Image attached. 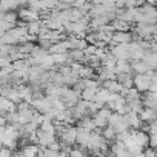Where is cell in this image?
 <instances>
[{
	"label": "cell",
	"instance_id": "30bf717a",
	"mask_svg": "<svg viewBox=\"0 0 157 157\" xmlns=\"http://www.w3.org/2000/svg\"><path fill=\"white\" fill-rule=\"evenodd\" d=\"M131 66H132V72L134 75H139V74H148L149 71H152L146 62L143 60H131Z\"/></svg>",
	"mask_w": 157,
	"mask_h": 157
},
{
	"label": "cell",
	"instance_id": "d6a6232c",
	"mask_svg": "<svg viewBox=\"0 0 157 157\" xmlns=\"http://www.w3.org/2000/svg\"><path fill=\"white\" fill-rule=\"evenodd\" d=\"M14 152L16 151H13V149H10V148H2V157H14Z\"/></svg>",
	"mask_w": 157,
	"mask_h": 157
},
{
	"label": "cell",
	"instance_id": "8fae6325",
	"mask_svg": "<svg viewBox=\"0 0 157 157\" xmlns=\"http://www.w3.org/2000/svg\"><path fill=\"white\" fill-rule=\"evenodd\" d=\"M143 123H152L157 120V109L154 108H143V111L139 114Z\"/></svg>",
	"mask_w": 157,
	"mask_h": 157
},
{
	"label": "cell",
	"instance_id": "4dcf8cb0",
	"mask_svg": "<svg viewBox=\"0 0 157 157\" xmlns=\"http://www.w3.org/2000/svg\"><path fill=\"white\" fill-rule=\"evenodd\" d=\"M86 3H88L86 0H77V2H72V8H77V10H83Z\"/></svg>",
	"mask_w": 157,
	"mask_h": 157
},
{
	"label": "cell",
	"instance_id": "6da1fadb",
	"mask_svg": "<svg viewBox=\"0 0 157 157\" xmlns=\"http://www.w3.org/2000/svg\"><path fill=\"white\" fill-rule=\"evenodd\" d=\"M77 136H78V128L74 125V126H66L57 137L63 145L74 146V145H77Z\"/></svg>",
	"mask_w": 157,
	"mask_h": 157
},
{
	"label": "cell",
	"instance_id": "9c48e42d",
	"mask_svg": "<svg viewBox=\"0 0 157 157\" xmlns=\"http://www.w3.org/2000/svg\"><path fill=\"white\" fill-rule=\"evenodd\" d=\"M125 120H126V123L129 125L131 129H142V126H143V122H142V119L137 113H128L125 116Z\"/></svg>",
	"mask_w": 157,
	"mask_h": 157
},
{
	"label": "cell",
	"instance_id": "5bb4252c",
	"mask_svg": "<svg viewBox=\"0 0 157 157\" xmlns=\"http://www.w3.org/2000/svg\"><path fill=\"white\" fill-rule=\"evenodd\" d=\"M25 157H39V154L42 152V148L39 145H34V143H28L22 148Z\"/></svg>",
	"mask_w": 157,
	"mask_h": 157
},
{
	"label": "cell",
	"instance_id": "d6986e66",
	"mask_svg": "<svg viewBox=\"0 0 157 157\" xmlns=\"http://www.w3.org/2000/svg\"><path fill=\"white\" fill-rule=\"evenodd\" d=\"M143 108H145V105H143V100H142V99L128 102V109H129V113H137V114H140V113L143 111Z\"/></svg>",
	"mask_w": 157,
	"mask_h": 157
},
{
	"label": "cell",
	"instance_id": "ac0fdd59",
	"mask_svg": "<svg viewBox=\"0 0 157 157\" xmlns=\"http://www.w3.org/2000/svg\"><path fill=\"white\" fill-rule=\"evenodd\" d=\"M102 136L105 137V140L106 142H109V143H113V142H116V139H117V131L113 128V126H106L105 129H102Z\"/></svg>",
	"mask_w": 157,
	"mask_h": 157
},
{
	"label": "cell",
	"instance_id": "44dd1931",
	"mask_svg": "<svg viewBox=\"0 0 157 157\" xmlns=\"http://www.w3.org/2000/svg\"><path fill=\"white\" fill-rule=\"evenodd\" d=\"M143 62H146L148 66H149L152 71H157V52H146Z\"/></svg>",
	"mask_w": 157,
	"mask_h": 157
},
{
	"label": "cell",
	"instance_id": "9a60e30c",
	"mask_svg": "<svg viewBox=\"0 0 157 157\" xmlns=\"http://www.w3.org/2000/svg\"><path fill=\"white\" fill-rule=\"evenodd\" d=\"M0 22H8V23L17 25L20 22L19 11H14V13H0Z\"/></svg>",
	"mask_w": 157,
	"mask_h": 157
},
{
	"label": "cell",
	"instance_id": "e575fe53",
	"mask_svg": "<svg viewBox=\"0 0 157 157\" xmlns=\"http://www.w3.org/2000/svg\"><path fill=\"white\" fill-rule=\"evenodd\" d=\"M17 106H19V111H25V109L33 108V106H31V103H28V102H20Z\"/></svg>",
	"mask_w": 157,
	"mask_h": 157
},
{
	"label": "cell",
	"instance_id": "5b68a950",
	"mask_svg": "<svg viewBox=\"0 0 157 157\" xmlns=\"http://www.w3.org/2000/svg\"><path fill=\"white\" fill-rule=\"evenodd\" d=\"M17 111H19L17 103H14L8 97H0V114H13Z\"/></svg>",
	"mask_w": 157,
	"mask_h": 157
},
{
	"label": "cell",
	"instance_id": "e0dca14e",
	"mask_svg": "<svg viewBox=\"0 0 157 157\" xmlns=\"http://www.w3.org/2000/svg\"><path fill=\"white\" fill-rule=\"evenodd\" d=\"M54 57V62L57 66H63V65H71L72 59L69 56V52H65V54H52Z\"/></svg>",
	"mask_w": 157,
	"mask_h": 157
},
{
	"label": "cell",
	"instance_id": "f546056e",
	"mask_svg": "<svg viewBox=\"0 0 157 157\" xmlns=\"http://www.w3.org/2000/svg\"><path fill=\"white\" fill-rule=\"evenodd\" d=\"M13 65V59L11 57H0V66L2 68H8Z\"/></svg>",
	"mask_w": 157,
	"mask_h": 157
},
{
	"label": "cell",
	"instance_id": "f1b7e54d",
	"mask_svg": "<svg viewBox=\"0 0 157 157\" xmlns=\"http://www.w3.org/2000/svg\"><path fill=\"white\" fill-rule=\"evenodd\" d=\"M59 72L63 77H69V75H72V68H71V65H63V66H59Z\"/></svg>",
	"mask_w": 157,
	"mask_h": 157
},
{
	"label": "cell",
	"instance_id": "7402d4cb",
	"mask_svg": "<svg viewBox=\"0 0 157 157\" xmlns=\"http://www.w3.org/2000/svg\"><path fill=\"white\" fill-rule=\"evenodd\" d=\"M97 91L99 90H83L82 94H80V99L82 100H86V102H96V96H97Z\"/></svg>",
	"mask_w": 157,
	"mask_h": 157
},
{
	"label": "cell",
	"instance_id": "4316f807",
	"mask_svg": "<svg viewBox=\"0 0 157 157\" xmlns=\"http://www.w3.org/2000/svg\"><path fill=\"white\" fill-rule=\"evenodd\" d=\"M93 120H94V123H96V126H97V129H105L106 126H108V120H105L103 117H100V116H93Z\"/></svg>",
	"mask_w": 157,
	"mask_h": 157
},
{
	"label": "cell",
	"instance_id": "cb8c5ba5",
	"mask_svg": "<svg viewBox=\"0 0 157 157\" xmlns=\"http://www.w3.org/2000/svg\"><path fill=\"white\" fill-rule=\"evenodd\" d=\"M125 99L128 100V102H132V100H137V99H142V96L143 94H140L136 88H129V90H126L125 91Z\"/></svg>",
	"mask_w": 157,
	"mask_h": 157
},
{
	"label": "cell",
	"instance_id": "8d00e7d4",
	"mask_svg": "<svg viewBox=\"0 0 157 157\" xmlns=\"http://www.w3.org/2000/svg\"><path fill=\"white\" fill-rule=\"evenodd\" d=\"M59 157H69V154H66V152H60Z\"/></svg>",
	"mask_w": 157,
	"mask_h": 157
},
{
	"label": "cell",
	"instance_id": "836d02e7",
	"mask_svg": "<svg viewBox=\"0 0 157 157\" xmlns=\"http://www.w3.org/2000/svg\"><path fill=\"white\" fill-rule=\"evenodd\" d=\"M148 148L157 149V136H149V145H148Z\"/></svg>",
	"mask_w": 157,
	"mask_h": 157
},
{
	"label": "cell",
	"instance_id": "ba28073f",
	"mask_svg": "<svg viewBox=\"0 0 157 157\" xmlns=\"http://www.w3.org/2000/svg\"><path fill=\"white\" fill-rule=\"evenodd\" d=\"M71 51H72L71 42H69V39H66L63 42L54 43L49 49V54H65V52H71Z\"/></svg>",
	"mask_w": 157,
	"mask_h": 157
},
{
	"label": "cell",
	"instance_id": "8992f818",
	"mask_svg": "<svg viewBox=\"0 0 157 157\" xmlns=\"http://www.w3.org/2000/svg\"><path fill=\"white\" fill-rule=\"evenodd\" d=\"M37 137H39V146H42V148H49L54 142L59 140L57 136H54V134H48V132H43L42 129L37 131Z\"/></svg>",
	"mask_w": 157,
	"mask_h": 157
},
{
	"label": "cell",
	"instance_id": "2e32d148",
	"mask_svg": "<svg viewBox=\"0 0 157 157\" xmlns=\"http://www.w3.org/2000/svg\"><path fill=\"white\" fill-rule=\"evenodd\" d=\"M28 28V34L33 36V37H39L40 33H42V28H43V22H33V23H28L26 25Z\"/></svg>",
	"mask_w": 157,
	"mask_h": 157
},
{
	"label": "cell",
	"instance_id": "1f68e13d",
	"mask_svg": "<svg viewBox=\"0 0 157 157\" xmlns=\"http://www.w3.org/2000/svg\"><path fill=\"white\" fill-rule=\"evenodd\" d=\"M116 157H134V154L126 148V149H122L120 152H117V154H116Z\"/></svg>",
	"mask_w": 157,
	"mask_h": 157
},
{
	"label": "cell",
	"instance_id": "603a6c76",
	"mask_svg": "<svg viewBox=\"0 0 157 157\" xmlns=\"http://www.w3.org/2000/svg\"><path fill=\"white\" fill-rule=\"evenodd\" d=\"M2 139V145L5 148H10L13 151H17V148H20V143L19 140H14V139H8V137H0Z\"/></svg>",
	"mask_w": 157,
	"mask_h": 157
},
{
	"label": "cell",
	"instance_id": "277c9868",
	"mask_svg": "<svg viewBox=\"0 0 157 157\" xmlns=\"http://www.w3.org/2000/svg\"><path fill=\"white\" fill-rule=\"evenodd\" d=\"M109 52L117 60H129V45H111Z\"/></svg>",
	"mask_w": 157,
	"mask_h": 157
},
{
	"label": "cell",
	"instance_id": "f35d334b",
	"mask_svg": "<svg viewBox=\"0 0 157 157\" xmlns=\"http://www.w3.org/2000/svg\"><path fill=\"white\" fill-rule=\"evenodd\" d=\"M155 33H157V25H155Z\"/></svg>",
	"mask_w": 157,
	"mask_h": 157
},
{
	"label": "cell",
	"instance_id": "3957f363",
	"mask_svg": "<svg viewBox=\"0 0 157 157\" xmlns=\"http://www.w3.org/2000/svg\"><path fill=\"white\" fill-rule=\"evenodd\" d=\"M19 16H20V20H23L25 23H33V22H40L42 20V14L25 6V8H20L19 10Z\"/></svg>",
	"mask_w": 157,
	"mask_h": 157
},
{
	"label": "cell",
	"instance_id": "d590c367",
	"mask_svg": "<svg viewBox=\"0 0 157 157\" xmlns=\"http://www.w3.org/2000/svg\"><path fill=\"white\" fill-rule=\"evenodd\" d=\"M14 157H25V154H23L22 149H17V151L14 152Z\"/></svg>",
	"mask_w": 157,
	"mask_h": 157
},
{
	"label": "cell",
	"instance_id": "52a82bcc",
	"mask_svg": "<svg viewBox=\"0 0 157 157\" xmlns=\"http://www.w3.org/2000/svg\"><path fill=\"white\" fill-rule=\"evenodd\" d=\"M134 42L132 33H114L113 36V45H129Z\"/></svg>",
	"mask_w": 157,
	"mask_h": 157
},
{
	"label": "cell",
	"instance_id": "74e56055",
	"mask_svg": "<svg viewBox=\"0 0 157 157\" xmlns=\"http://www.w3.org/2000/svg\"><path fill=\"white\" fill-rule=\"evenodd\" d=\"M39 157H46V155H45V152H43V151H42V152H40V154H39Z\"/></svg>",
	"mask_w": 157,
	"mask_h": 157
},
{
	"label": "cell",
	"instance_id": "83f0119b",
	"mask_svg": "<svg viewBox=\"0 0 157 157\" xmlns=\"http://www.w3.org/2000/svg\"><path fill=\"white\" fill-rule=\"evenodd\" d=\"M113 114H114V111H113V109H109L108 106H103V108H102V109L99 111V114H97V116H100V117H103L105 120H109Z\"/></svg>",
	"mask_w": 157,
	"mask_h": 157
},
{
	"label": "cell",
	"instance_id": "7c38bea8",
	"mask_svg": "<svg viewBox=\"0 0 157 157\" xmlns=\"http://www.w3.org/2000/svg\"><path fill=\"white\" fill-rule=\"evenodd\" d=\"M68 39H69V42H71L72 51H74V49H78V51H85V49L88 48V42H86V39L77 37V36H69Z\"/></svg>",
	"mask_w": 157,
	"mask_h": 157
},
{
	"label": "cell",
	"instance_id": "484cf974",
	"mask_svg": "<svg viewBox=\"0 0 157 157\" xmlns=\"http://www.w3.org/2000/svg\"><path fill=\"white\" fill-rule=\"evenodd\" d=\"M125 120V116H120V114H117V113H114L113 116H111V119L108 120V125L109 126H113V128H116L119 123H122Z\"/></svg>",
	"mask_w": 157,
	"mask_h": 157
},
{
	"label": "cell",
	"instance_id": "ffe728a7",
	"mask_svg": "<svg viewBox=\"0 0 157 157\" xmlns=\"http://www.w3.org/2000/svg\"><path fill=\"white\" fill-rule=\"evenodd\" d=\"M111 100V93L108 91V90H105V88H100L99 91H97V96H96V102H100V103H108Z\"/></svg>",
	"mask_w": 157,
	"mask_h": 157
},
{
	"label": "cell",
	"instance_id": "d4e9b609",
	"mask_svg": "<svg viewBox=\"0 0 157 157\" xmlns=\"http://www.w3.org/2000/svg\"><path fill=\"white\" fill-rule=\"evenodd\" d=\"M69 157H91L88 149L83 148H72V151L69 152Z\"/></svg>",
	"mask_w": 157,
	"mask_h": 157
},
{
	"label": "cell",
	"instance_id": "4fadbf2b",
	"mask_svg": "<svg viewBox=\"0 0 157 157\" xmlns=\"http://www.w3.org/2000/svg\"><path fill=\"white\" fill-rule=\"evenodd\" d=\"M116 74H134L132 72V66H131V60H119L117 66H116Z\"/></svg>",
	"mask_w": 157,
	"mask_h": 157
},
{
	"label": "cell",
	"instance_id": "7a4b0ae2",
	"mask_svg": "<svg viewBox=\"0 0 157 157\" xmlns=\"http://www.w3.org/2000/svg\"><path fill=\"white\" fill-rule=\"evenodd\" d=\"M151 77L148 74H139V75H134V88L140 93V94H146L149 93L151 90Z\"/></svg>",
	"mask_w": 157,
	"mask_h": 157
}]
</instances>
